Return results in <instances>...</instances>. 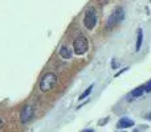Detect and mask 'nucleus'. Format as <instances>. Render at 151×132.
I'll return each instance as SVG.
<instances>
[{
	"label": "nucleus",
	"instance_id": "nucleus-1",
	"mask_svg": "<svg viewBox=\"0 0 151 132\" xmlns=\"http://www.w3.org/2000/svg\"><path fill=\"white\" fill-rule=\"evenodd\" d=\"M57 75L55 73H47L40 81V90L42 93H48V91L53 90L56 85H57Z\"/></svg>",
	"mask_w": 151,
	"mask_h": 132
},
{
	"label": "nucleus",
	"instance_id": "nucleus-2",
	"mask_svg": "<svg viewBox=\"0 0 151 132\" xmlns=\"http://www.w3.org/2000/svg\"><path fill=\"white\" fill-rule=\"evenodd\" d=\"M89 49V42L83 36H78L73 42V50L77 56H82L88 52Z\"/></svg>",
	"mask_w": 151,
	"mask_h": 132
},
{
	"label": "nucleus",
	"instance_id": "nucleus-3",
	"mask_svg": "<svg viewBox=\"0 0 151 132\" xmlns=\"http://www.w3.org/2000/svg\"><path fill=\"white\" fill-rule=\"evenodd\" d=\"M125 19V11H123V8L121 7H117L114 9V12L111 13V16L109 17V21H107V26L109 28H113V26L118 25V24H121V21Z\"/></svg>",
	"mask_w": 151,
	"mask_h": 132
},
{
	"label": "nucleus",
	"instance_id": "nucleus-4",
	"mask_svg": "<svg viewBox=\"0 0 151 132\" xmlns=\"http://www.w3.org/2000/svg\"><path fill=\"white\" fill-rule=\"evenodd\" d=\"M96 24H97L96 11H94V8H90V9H88L86 13H85V17H83V25H85L89 31H91V29L96 26Z\"/></svg>",
	"mask_w": 151,
	"mask_h": 132
},
{
	"label": "nucleus",
	"instance_id": "nucleus-5",
	"mask_svg": "<svg viewBox=\"0 0 151 132\" xmlns=\"http://www.w3.org/2000/svg\"><path fill=\"white\" fill-rule=\"evenodd\" d=\"M33 114H35L33 107H32V106H25V107L23 108V111H21V114H20V120H21V123H28L29 120L32 119Z\"/></svg>",
	"mask_w": 151,
	"mask_h": 132
},
{
	"label": "nucleus",
	"instance_id": "nucleus-6",
	"mask_svg": "<svg viewBox=\"0 0 151 132\" xmlns=\"http://www.w3.org/2000/svg\"><path fill=\"white\" fill-rule=\"evenodd\" d=\"M134 126V120L129 119V118H122V119H119V122H118L117 127L119 128V130H123V128H130Z\"/></svg>",
	"mask_w": 151,
	"mask_h": 132
},
{
	"label": "nucleus",
	"instance_id": "nucleus-7",
	"mask_svg": "<svg viewBox=\"0 0 151 132\" xmlns=\"http://www.w3.org/2000/svg\"><path fill=\"white\" fill-rule=\"evenodd\" d=\"M142 41H143V31L141 28L137 31V44H135V50L139 52L142 46Z\"/></svg>",
	"mask_w": 151,
	"mask_h": 132
},
{
	"label": "nucleus",
	"instance_id": "nucleus-8",
	"mask_svg": "<svg viewBox=\"0 0 151 132\" xmlns=\"http://www.w3.org/2000/svg\"><path fill=\"white\" fill-rule=\"evenodd\" d=\"M60 56L61 57L64 58V60H70L72 58V52H70V49H69L68 46H65V45H64V46H61V49H60Z\"/></svg>",
	"mask_w": 151,
	"mask_h": 132
},
{
	"label": "nucleus",
	"instance_id": "nucleus-9",
	"mask_svg": "<svg viewBox=\"0 0 151 132\" xmlns=\"http://www.w3.org/2000/svg\"><path fill=\"white\" fill-rule=\"evenodd\" d=\"M143 93H145V87L141 86V87H137L135 90L131 91V96H133V98H139L141 95H143Z\"/></svg>",
	"mask_w": 151,
	"mask_h": 132
},
{
	"label": "nucleus",
	"instance_id": "nucleus-10",
	"mask_svg": "<svg viewBox=\"0 0 151 132\" xmlns=\"http://www.w3.org/2000/svg\"><path fill=\"white\" fill-rule=\"evenodd\" d=\"M91 90H93V85H90V86H89V87H88V88H86V90H85V91H83V93H82V94H81V95H80V101H82V99H85V98H86V96H88V95H89V94H90V93H91Z\"/></svg>",
	"mask_w": 151,
	"mask_h": 132
},
{
	"label": "nucleus",
	"instance_id": "nucleus-11",
	"mask_svg": "<svg viewBox=\"0 0 151 132\" xmlns=\"http://www.w3.org/2000/svg\"><path fill=\"white\" fill-rule=\"evenodd\" d=\"M143 87H145V91H146V93H151V81L150 82H147Z\"/></svg>",
	"mask_w": 151,
	"mask_h": 132
},
{
	"label": "nucleus",
	"instance_id": "nucleus-12",
	"mask_svg": "<svg viewBox=\"0 0 151 132\" xmlns=\"http://www.w3.org/2000/svg\"><path fill=\"white\" fill-rule=\"evenodd\" d=\"M3 127H4V120H3L1 118H0V130H1Z\"/></svg>",
	"mask_w": 151,
	"mask_h": 132
},
{
	"label": "nucleus",
	"instance_id": "nucleus-13",
	"mask_svg": "<svg viewBox=\"0 0 151 132\" xmlns=\"http://www.w3.org/2000/svg\"><path fill=\"white\" fill-rule=\"evenodd\" d=\"M146 119H149V120H151V112H150V114H147V115H146Z\"/></svg>",
	"mask_w": 151,
	"mask_h": 132
},
{
	"label": "nucleus",
	"instance_id": "nucleus-14",
	"mask_svg": "<svg viewBox=\"0 0 151 132\" xmlns=\"http://www.w3.org/2000/svg\"><path fill=\"white\" fill-rule=\"evenodd\" d=\"M82 132H94L93 130H85V131H82Z\"/></svg>",
	"mask_w": 151,
	"mask_h": 132
}]
</instances>
